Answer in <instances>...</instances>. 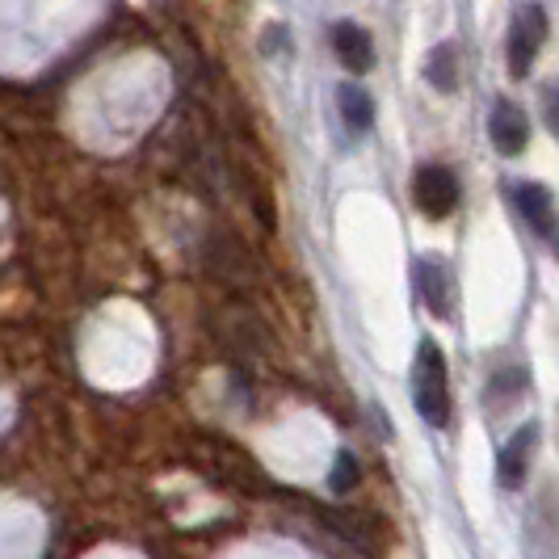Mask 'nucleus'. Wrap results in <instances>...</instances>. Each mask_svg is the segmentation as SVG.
Wrapping results in <instances>:
<instances>
[{"label": "nucleus", "mask_w": 559, "mask_h": 559, "mask_svg": "<svg viewBox=\"0 0 559 559\" xmlns=\"http://www.w3.org/2000/svg\"><path fill=\"white\" fill-rule=\"evenodd\" d=\"M413 202L425 219H447L459 206V177L447 165H425L413 177Z\"/></svg>", "instance_id": "obj_3"}, {"label": "nucleus", "mask_w": 559, "mask_h": 559, "mask_svg": "<svg viewBox=\"0 0 559 559\" xmlns=\"http://www.w3.org/2000/svg\"><path fill=\"white\" fill-rule=\"evenodd\" d=\"M336 110H341V118H345L349 135H370V127H374V102H370L366 88H358V84H341V88H336Z\"/></svg>", "instance_id": "obj_9"}, {"label": "nucleus", "mask_w": 559, "mask_h": 559, "mask_svg": "<svg viewBox=\"0 0 559 559\" xmlns=\"http://www.w3.org/2000/svg\"><path fill=\"white\" fill-rule=\"evenodd\" d=\"M329 484H333L336 497L354 492V484H358V459H354L349 450H341V454H336V467H333V476H329Z\"/></svg>", "instance_id": "obj_11"}, {"label": "nucleus", "mask_w": 559, "mask_h": 559, "mask_svg": "<svg viewBox=\"0 0 559 559\" xmlns=\"http://www.w3.org/2000/svg\"><path fill=\"white\" fill-rule=\"evenodd\" d=\"M488 135H492V147L501 156H522L526 143H531V118L518 102L509 97H497L492 110H488Z\"/></svg>", "instance_id": "obj_5"}, {"label": "nucleus", "mask_w": 559, "mask_h": 559, "mask_svg": "<svg viewBox=\"0 0 559 559\" xmlns=\"http://www.w3.org/2000/svg\"><path fill=\"white\" fill-rule=\"evenodd\" d=\"M333 47H336V59H341L349 72H370V68H374V47H370V38H366L362 26H354V22L333 26Z\"/></svg>", "instance_id": "obj_8"}, {"label": "nucleus", "mask_w": 559, "mask_h": 559, "mask_svg": "<svg viewBox=\"0 0 559 559\" xmlns=\"http://www.w3.org/2000/svg\"><path fill=\"white\" fill-rule=\"evenodd\" d=\"M543 110H547V122H551V131L559 135V84H543Z\"/></svg>", "instance_id": "obj_12"}, {"label": "nucleus", "mask_w": 559, "mask_h": 559, "mask_svg": "<svg viewBox=\"0 0 559 559\" xmlns=\"http://www.w3.org/2000/svg\"><path fill=\"white\" fill-rule=\"evenodd\" d=\"M543 34H547V9L543 4H518L513 22H509V72L518 81L531 76V63L543 47Z\"/></svg>", "instance_id": "obj_2"}, {"label": "nucleus", "mask_w": 559, "mask_h": 559, "mask_svg": "<svg viewBox=\"0 0 559 559\" xmlns=\"http://www.w3.org/2000/svg\"><path fill=\"white\" fill-rule=\"evenodd\" d=\"M417 290L425 299V308L433 311L438 320L454 316V299H459V282L450 270L447 257H420L417 261Z\"/></svg>", "instance_id": "obj_4"}, {"label": "nucleus", "mask_w": 559, "mask_h": 559, "mask_svg": "<svg viewBox=\"0 0 559 559\" xmlns=\"http://www.w3.org/2000/svg\"><path fill=\"white\" fill-rule=\"evenodd\" d=\"M534 447H538V425H522V429H518V433L504 442L501 454H497V479H501V488L518 492V488L526 484Z\"/></svg>", "instance_id": "obj_7"}, {"label": "nucleus", "mask_w": 559, "mask_h": 559, "mask_svg": "<svg viewBox=\"0 0 559 559\" xmlns=\"http://www.w3.org/2000/svg\"><path fill=\"white\" fill-rule=\"evenodd\" d=\"M513 198H518V211L522 219L531 224V231L538 240H556L559 236V219H556V198L543 181H518L513 186Z\"/></svg>", "instance_id": "obj_6"}, {"label": "nucleus", "mask_w": 559, "mask_h": 559, "mask_svg": "<svg viewBox=\"0 0 559 559\" xmlns=\"http://www.w3.org/2000/svg\"><path fill=\"white\" fill-rule=\"evenodd\" d=\"M425 81L433 84L438 93H454V88H459V47H454V43L433 47L429 68H425Z\"/></svg>", "instance_id": "obj_10"}, {"label": "nucleus", "mask_w": 559, "mask_h": 559, "mask_svg": "<svg viewBox=\"0 0 559 559\" xmlns=\"http://www.w3.org/2000/svg\"><path fill=\"white\" fill-rule=\"evenodd\" d=\"M413 404H417L420 420L429 429H447L450 425V370L447 354L438 341H420L417 362H413Z\"/></svg>", "instance_id": "obj_1"}, {"label": "nucleus", "mask_w": 559, "mask_h": 559, "mask_svg": "<svg viewBox=\"0 0 559 559\" xmlns=\"http://www.w3.org/2000/svg\"><path fill=\"white\" fill-rule=\"evenodd\" d=\"M551 245H556V257H559V236H556V240H551Z\"/></svg>", "instance_id": "obj_13"}]
</instances>
